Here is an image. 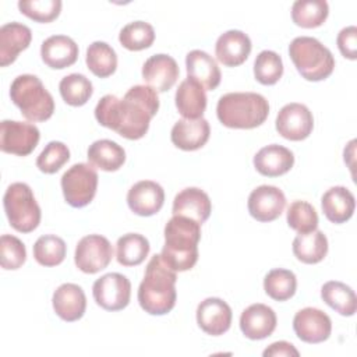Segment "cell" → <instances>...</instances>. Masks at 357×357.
I'll use <instances>...</instances> for the list:
<instances>
[{
    "mask_svg": "<svg viewBox=\"0 0 357 357\" xmlns=\"http://www.w3.org/2000/svg\"><path fill=\"white\" fill-rule=\"evenodd\" d=\"M209 134L211 127L208 120H205L204 117L195 120L181 119L173 126L170 139L173 145L178 149L197 151L208 142Z\"/></svg>",
    "mask_w": 357,
    "mask_h": 357,
    "instance_id": "cell-21",
    "label": "cell"
},
{
    "mask_svg": "<svg viewBox=\"0 0 357 357\" xmlns=\"http://www.w3.org/2000/svg\"><path fill=\"white\" fill-rule=\"evenodd\" d=\"M165 202V191L160 184L152 180L135 183L127 194L130 209L139 216H152L158 213Z\"/></svg>",
    "mask_w": 357,
    "mask_h": 357,
    "instance_id": "cell-17",
    "label": "cell"
},
{
    "mask_svg": "<svg viewBox=\"0 0 357 357\" xmlns=\"http://www.w3.org/2000/svg\"><path fill=\"white\" fill-rule=\"evenodd\" d=\"M264 357H280V356H294V357H298L300 353L298 350L289 342H284V340H279V342H275L272 344H269V347H266L264 350Z\"/></svg>",
    "mask_w": 357,
    "mask_h": 357,
    "instance_id": "cell-45",
    "label": "cell"
},
{
    "mask_svg": "<svg viewBox=\"0 0 357 357\" xmlns=\"http://www.w3.org/2000/svg\"><path fill=\"white\" fill-rule=\"evenodd\" d=\"M40 132L32 123L3 120L0 124V149L17 156L29 155L38 145Z\"/></svg>",
    "mask_w": 357,
    "mask_h": 357,
    "instance_id": "cell-10",
    "label": "cell"
},
{
    "mask_svg": "<svg viewBox=\"0 0 357 357\" xmlns=\"http://www.w3.org/2000/svg\"><path fill=\"white\" fill-rule=\"evenodd\" d=\"M283 74L282 57L272 50H262L254 61V75L262 85L276 84Z\"/></svg>",
    "mask_w": 357,
    "mask_h": 357,
    "instance_id": "cell-39",
    "label": "cell"
},
{
    "mask_svg": "<svg viewBox=\"0 0 357 357\" xmlns=\"http://www.w3.org/2000/svg\"><path fill=\"white\" fill-rule=\"evenodd\" d=\"M158 110V92L148 85H134L123 99L112 93L105 95L95 107V117L100 126L119 135L127 139H139L148 132L151 119Z\"/></svg>",
    "mask_w": 357,
    "mask_h": 357,
    "instance_id": "cell-1",
    "label": "cell"
},
{
    "mask_svg": "<svg viewBox=\"0 0 357 357\" xmlns=\"http://www.w3.org/2000/svg\"><path fill=\"white\" fill-rule=\"evenodd\" d=\"M67 252L64 240L54 234L40 236L33 244V258L42 266L60 265Z\"/></svg>",
    "mask_w": 357,
    "mask_h": 357,
    "instance_id": "cell-36",
    "label": "cell"
},
{
    "mask_svg": "<svg viewBox=\"0 0 357 357\" xmlns=\"http://www.w3.org/2000/svg\"><path fill=\"white\" fill-rule=\"evenodd\" d=\"M321 206L326 219L339 225L347 222L353 216L356 199L349 188L343 185H335L322 195Z\"/></svg>",
    "mask_w": 357,
    "mask_h": 357,
    "instance_id": "cell-28",
    "label": "cell"
},
{
    "mask_svg": "<svg viewBox=\"0 0 357 357\" xmlns=\"http://www.w3.org/2000/svg\"><path fill=\"white\" fill-rule=\"evenodd\" d=\"M43 63L54 70L73 66L78 59V45L67 35H52L40 46Z\"/></svg>",
    "mask_w": 357,
    "mask_h": 357,
    "instance_id": "cell-22",
    "label": "cell"
},
{
    "mask_svg": "<svg viewBox=\"0 0 357 357\" xmlns=\"http://www.w3.org/2000/svg\"><path fill=\"white\" fill-rule=\"evenodd\" d=\"M89 165L105 172H116L126 162V151L112 139H98L88 148Z\"/></svg>",
    "mask_w": 357,
    "mask_h": 357,
    "instance_id": "cell-29",
    "label": "cell"
},
{
    "mask_svg": "<svg viewBox=\"0 0 357 357\" xmlns=\"http://www.w3.org/2000/svg\"><path fill=\"white\" fill-rule=\"evenodd\" d=\"M278 132L290 141L305 139L314 128V117L310 109L303 103H287L276 116Z\"/></svg>",
    "mask_w": 357,
    "mask_h": 357,
    "instance_id": "cell-12",
    "label": "cell"
},
{
    "mask_svg": "<svg viewBox=\"0 0 357 357\" xmlns=\"http://www.w3.org/2000/svg\"><path fill=\"white\" fill-rule=\"evenodd\" d=\"M180 74L178 66L172 56L153 54L142 66V79L156 92L169 91Z\"/></svg>",
    "mask_w": 357,
    "mask_h": 357,
    "instance_id": "cell-16",
    "label": "cell"
},
{
    "mask_svg": "<svg viewBox=\"0 0 357 357\" xmlns=\"http://www.w3.org/2000/svg\"><path fill=\"white\" fill-rule=\"evenodd\" d=\"M275 311L261 303L251 304L240 315V329L251 340H261L271 336L276 328Z\"/></svg>",
    "mask_w": 357,
    "mask_h": 357,
    "instance_id": "cell-18",
    "label": "cell"
},
{
    "mask_svg": "<svg viewBox=\"0 0 357 357\" xmlns=\"http://www.w3.org/2000/svg\"><path fill=\"white\" fill-rule=\"evenodd\" d=\"M286 219L289 227L297 233H310L318 227L317 211L307 201L291 202L287 208Z\"/></svg>",
    "mask_w": 357,
    "mask_h": 357,
    "instance_id": "cell-40",
    "label": "cell"
},
{
    "mask_svg": "<svg viewBox=\"0 0 357 357\" xmlns=\"http://www.w3.org/2000/svg\"><path fill=\"white\" fill-rule=\"evenodd\" d=\"M54 312L66 322H74L82 318L86 310V297L75 283H63L59 286L52 298Z\"/></svg>",
    "mask_w": 357,
    "mask_h": 357,
    "instance_id": "cell-20",
    "label": "cell"
},
{
    "mask_svg": "<svg viewBox=\"0 0 357 357\" xmlns=\"http://www.w3.org/2000/svg\"><path fill=\"white\" fill-rule=\"evenodd\" d=\"M294 165V155L286 146L271 144L261 148L254 156V167L266 177H278L287 173Z\"/></svg>",
    "mask_w": 357,
    "mask_h": 357,
    "instance_id": "cell-23",
    "label": "cell"
},
{
    "mask_svg": "<svg viewBox=\"0 0 357 357\" xmlns=\"http://www.w3.org/2000/svg\"><path fill=\"white\" fill-rule=\"evenodd\" d=\"M10 98L29 121H46L54 112V100L43 82L32 74L18 75L10 86Z\"/></svg>",
    "mask_w": 357,
    "mask_h": 357,
    "instance_id": "cell-5",
    "label": "cell"
},
{
    "mask_svg": "<svg viewBox=\"0 0 357 357\" xmlns=\"http://www.w3.org/2000/svg\"><path fill=\"white\" fill-rule=\"evenodd\" d=\"M293 254L304 264H318L328 254V238L321 230L298 233L293 240Z\"/></svg>",
    "mask_w": 357,
    "mask_h": 357,
    "instance_id": "cell-30",
    "label": "cell"
},
{
    "mask_svg": "<svg viewBox=\"0 0 357 357\" xmlns=\"http://www.w3.org/2000/svg\"><path fill=\"white\" fill-rule=\"evenodd\" d=\"M230 305L218 297H208L197 307V324L211 336H219L229 331L231 325Z\"/></svg>",
    "mask_w": 357,
    "mask_h": 357,
    "instance_id": "cell-15",
    "label": "cell"
},
{
    "mask_svg": "<svg viewBox=\"0 0 357 357\" xmlns=\"http://www.w3.org/2000/svg\"><path fill=\"white\" fill-rule=\"evenodd\" d=\"M32 40L31 29L17 21L4 24L0 28V66L6 67L15 61Z\"/></svg>",
    "mask_w": 357,
    "mask_h": 357,
    "instance_id": "cell-24",
    "label": "cell"
},
{
    "mask_svg": "<svg viewBox=\"0 0 357 357\" xmlns=\"http://www.w3.org/2000/svg\"><path fill=\"white\" fill-rule=\"evenodd\" d=\"M321 297L331 308L343 317H351L357 310V297L354 290L342 282H326L321 289Z\"/></svg>",
    "mask_w": 357,
    "mask_h": 357,
    "instance_id": "cell-31",
    "label": "cell"
},
{
    "mask_svg": "<svg viewBox=\"0 0 357 357\" xmlns=\"http://www.w3.org/2000/svg\"><path fill=\"white\" fill-rule=\"evenodd\" d=\"M26 259V250L24 243L11 234L0 237V264L6 271H14L24 265Z\"/></svg>",
    "mask_w": 357,
    "mask_h": 357,
    "instance_id": "cell-42",
    "label": "cell"
},
{
    "mask_svg": "<svg viewBox=\"0 0 357 357\" xmlns=\"http://www.w3.org/2000/svg\"><path fill=\"white\" fill-rule=\"evenodd\" d=\"M212 211V204L205 191L197 187L181 190L173 199V215L187 216L199 225L206 222Z\"/></svg>",
    "mask_w": 357,
    "mask_h": 357,
    "instance_id": "cell-25",
    "label": "cell"
},
{
    "mask_svg": "<svg viewBox=\"0 0 357 357\" xmlns=\"http://www.w3.org/2000/svg\"><path fill=\"white\" fill-rule=\"evenodd\" d=\"M297 289V279L296 275L283 268L272 269L266 273L264 279V290L265 293L276 300V301H286L291 298Z\"/></svg>",
    "mask_w": 357,
    "mask_h": 357,
    "instance_id": "cell-35",
    "label": "cell"
},
{
    "mask_svg": "<svg viewBox=\"0 0 357 357\" xmlns=\"http://www.w3.org/2000/svg\"><path fill=\"white\" fill-rule=\"evenodd\" d=\"M293 329L297 337L305 343L325 342L332 332V321L324 311L305 307L296 312L293 318Z\"/></svg>",
    "mask_w": 357,
    "mask_h": 357,
    "instance_id": "cell-13",
    "label": "cell"
},
{
    "mask_svg": "<svg viewBox=\"0 0 357 357\" xmlns=\"http://www.w3.org/2000/svg\"><path fill=\"white\" fill-rule=\"evenodd\" d=\"M149 241L138 233H127L117 240L116 258L123 266H137L149 254Z\"/></svg>",
    "mask_w": 357,
    "mask_h": 357,
    "instance_id": "cell-32",
    "label": "cell"
},
{
    "mask_svg": "<svg viewBox=\"0 0 357 357\" xmlns=\"http://www.w3.org/2000/svg\"><path fill=\"white\" fill-rule=\"evenodd\" d=\"M201 225L187 216L173 215L165 226V245L162 259L174 272H185L198 261Z\"/></svg>",
    "mask_w": 357,
    "mask_h": 357,
    "instance_id": "cell-2",
    "label": "cell"
},
{
    "mask_svg": "<svg viewBox=\"0 0 357 357\" xmlns=\"http://www.w3.org/2000/svg\"><path fill=\"white\" fill-rule=\"evenodd\" d=\"M113 257L110 241L100 234H89L82 237L74 254V262L84 273H96L105 269Z\"/></svg>",
    "mask_w": 357,
    "mask_h": 357,
    "instance_id": "cell-11",
    "label": "cell"
},
{
    "mask_svg": "<svg viewBox=\"0 0 357 357\" xmlns=\"http://www.w3.org/2000/svg\"><path fill=\"white\" fill-rule=\"evenodd\" d=\"M290 59L307 81H322L335 68V59L331 50L318 39L311 36H297L289 45Z\"/></svg>",
    "mask_w": 357,
    "mask_h": 357,
    "instance_id": "cell-6",
    "label": "cell"
},
{
    "mask_svg": "<svg viewBox=\"0 0 357 357\" xmlns=\"http://www.w3.org/2000/svg\"><path fill=\"white\" fill-rule=\"evenodd\" d=\"M59 91L63 100L70 106H82L92 96V82L84 74L66 75L60 84Z\"/></svg>",
    "mask_w": 357,
    "mask_h": 357,
    "instance_id": "cell-37",
    "label": "cell"
},
{
    "mask_svg": "<svg viewBox=\"0 0 357 357\" xmlns=\"http://www.w3.org/2000/svg\"><path fill=\"white\" fill-rule=\"evenodd\" d=\"M251 53V39L238 29H230L222 33L215 45V54L219 63L226 67L243 64Z\"/></svg>",
    "mask_w": 357,
    "mask_h": 357,
    "instance_id": "cell-19",
    "label": "cell"
},
{
    "mask_svg": "<svg viewBox=\"0 0 357 357\" xmlns=\"http://www.w3.org/2000/svg\"><path fill=\"white\" fill-rule=\"evenodd\" d=\"M98 173L89 163H75L61 176L64 199L73 208L86 206L95 197Z\"/></svg>",
    "mask_w": 357,
    "mask_h": 357,
    "instance_id": "cell-8",
    "label": "cell"
},
{
    "mask_svg": "<svg viewBox=\"0 0 357 357\" xmlns=\"http://www.w3.org/2000/svg\"><path fill=\"white\" fill-rule=\"evenodd\" d=\"M247 206L250 215L258 222H272L282 215L286 197L280 188L264 184L251 191Z\"/></svg>",
    "mask_w": 357,
    "mask_h": 357,
    "instance_id": "cell-14",
    "label": "cell"
},
{
    "mask_svg": "<svg viewBox=\"0 0 357 357\" xmlns=\"http://www.w3.org/2000/svg\"><path fill=\"white\" fill-rule=\"evenodd\" d=\"M121 46L137 52L149 47L155 40V29L145 21H134L123 26L119 35Z\"/></svg>",
    "mask_w": 357,
    "mask_h": 357,
    "instance_id": "cell-38",
    "label": "cell"
},
{
    "mask_svg": "<svg viewBox=\"0 0 357 357\" xmlns=\"http://www.w3.org/2000/svg\"><path fill=\"white\" fill-rule=\"evenodd\" d=\"M329 6L325 0H297L291 6V20L301 28H317L325 22Z\"/></svg>",
    "mask_w": 357,
    "mask_h": 357,
    "instance_id": "cell-34",
    "label": "cell"
},
{
    "mask_svg": "<svg viewBox=\"0 0 357 357\" xmlns=\"http://www.w3.org/2000/svg\"><path fill=\"white\" fill-rule=\"evenodd\" d=\"M70 159V149L60 141H50L36 159V167L46 174L59 172Z\"/></svg>",
    "mask_w": 357,
    "mask_h": 357,
    "instance_id": "cell-41",
    "label": "cell"
},
{
    "mask_svg": "<svg viewBox=\"0 0 357 357\" xmlns=\"http://www.w3.org/2000/svg\"><path fill=\"white\" fill-rule=\"evenodd\" d=\"M20 11L28 18L38 22H52L61 11L60 0H21L18 1Z\"/></svg>",
    "mask_w": 357,
    "mask_h": 357,
    "instance_id": "cell-43",
    "label": "cell"
},
{
    "mask_svg": "<svg viewBox=\"0 0 357 357\" xmlns=\"http://www.w3.org/2000/svg\"><path fill=\"white\" fill-rule=\"evenodd\" d=\"M174 100L178 113L184 119H201L206 109V93L204 86L190 77L180 82Z\"/></svg>",
    "mask_w": 357,
    "mask_h": 357,
    "instance_id": "cell-27",
    "label": "cell"
},
{
    "mask_svg": "<svg viewBox=\"0 0 357 357\" xmlns=\"http://www.w3.org/2000/svg\"><path fill=\"white\" fill-rule=\"evenodd\" d=\"M340 53L350 60L357 59V28L354 25L343 28L336 38Z\"/></svg>",
    "mask_w": 357,
    "mask_h": 357,
    "instance_id": "cell-44",
    "label": "cell"
},
{
    "mask_svg": "<svg viewBox=\"0 0 357 357\" xmlns=\"http://www.w3.org/2000/svg\"><path fill=\"white\" fill-rule=\"evenodd\" d=\"M85 61L92 74L99 78L110 77L117 68V54L106 42L96 40L86 49Z\"/></svg>",
    "mask_w": 357,
    "mask_h": 357,
    "instance_id": "cell-33",
    "label": "cell"
},
{
    "mask_svg": "<svg viewBox=\"0 0 357 357\" xmlns=\"http://www.w3.org/2000/svg\"><path fill=\"white\" fill-rule=\"evenodd\" d=\"M216 114L219 121L229 128L250 130L266 120L269 103L255 92H230L218 100Z\"/></svg>",
    "mask_w": 357,
    "mask_h": 357,
    "instance_id": "cell-4",
    "label": "cell"
},
{
    "mask_svg": "<svg viewBox=\"0 0 357 357\" xmlns=\"http://www.w3.org/2000/svg\"><path fill=\"white\" fill-rule=\"evenodd\" d=\"M92 294L96 304L103 310L120 311L130 303L131 283L121 273H106L95 280Z\"/></svg>",
    "mask_w": 357,
    "mask_h": 357,
    "instance_id": "cell-9",
    "label": "cell"
},
{
    "mask_svg": "<svg viewBox=\"0 0 357 357\" xmlns=\"http://www.w3.org/2000/svg\"><path fill=\"white\" fill-rule=\"evenodd\" d=\"M176 272L169 268L160 254H155L145 269L144 279L138 287V303L151 315H165L176 304Z\"/></svg>",
    "mask_w": 357,
    "mask_h": 357,
    "instance_id": "cell-3",
    "label": "cell"
},
{
    "mask_svg": "<svg viewBox=\"0 0 357 357\" xmlns=\"http://www.w3.org/2000/svg\"><path fill=\"white\" fill-rule=\"evenodd\" d=\"M187 75L199 82L205 91H213L220 84V70L215 59L204 50H191L185 56Z\"/></svg>",
    "mask_w": 357,
    "mask_h": 357,
    "instance_id": "cell-26",
    "label": "cell"
},
{
    "mask_svg": "<svg viewBox=\"0 0 357 357\" xmlns=\"http://www.w3.org/2000/svg\"><path fill=\"white\" fill-rule=\"evenodd\" d=\"M3 205L11 227L17 231L31 233L39 226L40 208L28 184H10L4 192Z\"/></svg>",
    "mask_w": 357,
    "mask_h": 357,
    "instance_id": "cell-7",
    "label": "cell"
}]
</instances>
